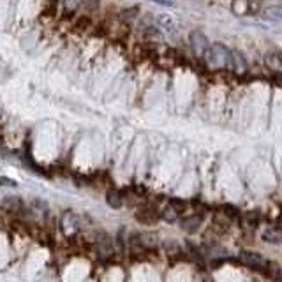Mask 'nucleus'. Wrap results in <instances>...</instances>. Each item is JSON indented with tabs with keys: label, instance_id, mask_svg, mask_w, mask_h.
Segmentation results:
<instances>
[{
	"label": "nucleus",
	"instance_id": "f8f14e48",
	"mask_svg": "<svg viewBox=\"0 0 282 282\" xmlns=\"http://www.w3.org/2000/svg\"><path fill=\"white\" fill-rule=\"evenodd\" d=\"M138 13H139L138 7H129V9H125V11H122L120 18H122L124 21H132L136 16H138Z\"/></svg>",
	"mask_w": 282,
	"mask_h": 282
},
{
	"label": "nucleus",
	"instance_id": "9d476101",
	"mask_svg": "<svg viewBox=\"0 0 282 282\" xmlns=\"http://www.w3.org/2000/svg\"><path fill=\"white\" fill-rule=\"evenodd\" d=\"M4 207L7 208V210H11V212H20L21 208H23V203H21L18 198H13V196H9V198L4 201Z\"/></svg>",
	"mask_w": 282,
	"mask_h": 282
},
{
	"label": "nucleus",
	"instance_id": "0eeeda50",
	"mask_svg": "<svg viewBox=\"0 0 282 282\" xmlns=\"http://www.w3.org/2000/svg\"><path fill=\"white\" fill-rule=\"evenodd\" d=\"M281 238H282V235H281L279 226H268V229L263 233V240L268 242V244H279Z\"/></svg>",
	"mask_w": 282,
	"mask_h": 282
},
{
	"label": "nucleus",
	"instance_id": "1a4fd4ad",
	"mask_svg": "<svg viewBox=\"0 0 282 282\" xmlns=\"http://www.w3.org/2000/svg\"><path fill=\"white\" fill-rule=\"evenodd\" d=\"M106 201H108V205H110L111 208H120L124 205V198L122 194L118 192V190H108V194H106Z\"/></svg>",
	"mask_w": 282,
	"mask_h": 282
},
{
	"label": "nucleus",
	"instance_id": "f03ea898",
	"mask_svg": "<svg viewBox=\"0 0 282 282\" xmlns=\"http://www.w3.org/2000/svg\"><path fill=\"white\" fill-rule=\"evenodd\" d=\"M190 48H192V51L196 53L198 57H205V53H207V50L210 48V42H208L207 35L203 34V32H192L190 34Z\"/></svg>",
	"mask_w": 282,
	"mask_h": 282
},
{
	"label": "nucleus",
	"instance_id": "7ed1b4c3",
	"mask_svg": "<svg viewBox=\"0 0 282 282\" xmlns=\"http://www.w3.org/2000/svg\"><path fill=\"white\" fill-rule=\"evenodd\" d=\"M240 259L245 263V265L252 266V268H266V266H268V259H265L261 254L251 252V251L240 252Z\"/></svg>",
	"mask_w": 282,
	"mask_h": 282
},
{
	"label": "nucleus",
	"instance_id": "6e6552de",
	"mask_svg": "<svg viewBox=\"0 0 282 282\" xmlns=\"http://www.w3.org/2000/svg\"><path fill=\"white\" fill-rule=\"evenodd\" d=\"M134 238H138L139 245L145 249H152L157 245V236L152 233H141V235H134Z\"/></svg>",
	"mask_w": 282,
	"mask_h": 282
},
{
	"label": "nucleus",
	"instance_id": "20e7f679",
	"mask_svg": "<svg viewBox=\"0 0 282 282\" xmlns=\"http://www.w3.org/2000/svg\"><path fill=\"white\" fill-rule=\"evenodd\" d=\"M157 219H159V212H157V208L150 207V205L141 207L136 212V220L141 224H154L157 222Z\"/></svg>",
	"mask_w": 282,
	"mask_h": 282
},
{
	"label": "nucleus",
	"instance_id": "ddd939ff",
	"mask_svg": "<svg viewBox=\"0 0 282 282\" xmlns=\"http://www.w3.org/2000/svg\"><path fill=\"white\" fill-rule=\"evenodd\" d=\"M99 247H101V252L104 254V256L111 252V242L106 235L102 236V240H99Z\"/></svg>",
	"mask_w": 282,
	"mask_h": 282
},
{
	"label": "nucleus",
	"instance_id": "39448f33",
	"mask_svg": "<svg viewBox=\"0 0 282 282\" xmlns=\"http://www.w3.org/2000/svg\"><path fill=\"white\" fill-rule=\"evenodd\" d=\"M229 67L236 72H244L247 63H245V59L242 57V53L238 51H229Z\"/></svg>",
	"mask_w": 282,
	"mask_h": 282
},
{
	"label": "nucleus",
	"instance_id": "4468645a",
	"mask_svg": "<svg viewBox=\"0 0 282 282\" xmlns=\"http://www.w3.org/2000/svg\"><path fill=\"white\" fill-rule=\"evenodd\" d=\"M0 186H7V187H16L18 182L13 180V178H7V177H0Z\"/></svg>",
	"mask_w": 282,
	"mask_h": 282
},
{
	"label": "nucleus",
	"instance_id": "f257e3e1",
	"mask_svg": "<svg viewBox=\"0 0 282 282\" xmlns=\"http://www.w3.org/2000/svg\"><path fill=\"white\" fill-rule=\"evenodd\" d=\"M207 57V62L210 67H229V50H227L224 44L215 42L205 53Z\"/></svg>",
	"mask_w": 282,
	"mask_h": 282
},
{
	"label": "nucleus",
	"instance_id": "423d86ee",
	"mask_svg": "<svg viewBox=\"0 0 282 282\" xmlns=\"http://www.w3.org/2000/svg\"><path fill=\"white\" fill-rule=\"evenodd\" d=\"M201 215H190V217H186L182 220V229L187 233H196L201 226Z\"/></svg>",
	"mask_w": 282,
	"mask_h": 282
},
{
	"label": "nucleus",
	"instance_id": "9b49d317",
	"mask_svg": "<svg viewBox=\"0 0 282 282\" xmlns=\"http://www.w3.org/2000/svg\"><path fill=\"white\" fill-rule=\"evenodd\" d=\"M162 219L168 220V222H175V220L178 219V212L173 207H166L164 210H162Z\"/></svg>",
	"mask_w": 282,
	"mask_h": 282
}]
</instances>
